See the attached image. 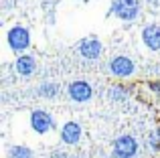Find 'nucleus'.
Here are the masks:
<instances>
[{"mask_svg":"<svg viewBox=\"0 0 160 158\" xmlns=\"http://www.w3.org/2000/svg\"><path fill=\"white\" fill-rule=\"evenodd\" d=\"M6 39H8V45H10L12 51H24L31 45V35H28V31L24 27H12L8 31Z\"/></svg>","mask_w":160,"mask_h":158,"instance_id":"3","label":"nucleus"},{"mask_svg":"<svg viewBox=\"0 0 160 158\" xmlns=\"http://www.w3.org/2000/svg\"><path fill=\"white\" fill-rule=\"evenodd\" d=\"M158 136H160V128H158Z\"/></svg>","mask_w":160,"mask_h":158,"instance_id":"15","label":"nucleus"},{"mask_svg":"<svg viewBox=\"0 0 160 158\" xmlns=\"http://www.w3.org/2000/svg\"><path fill=\"white\" fill-rule=\"evenodd\" d=\"M59 91V85H55V83H43V85L39 87V93L43 95V97H55Z\"/></svg>","mask_w":160,"mask_h":158,"instance_id":"12","label":"nucleus"},{"mask_svg":"<svg viewBox=\"0 0 160 158\" xmlns=\"http://www.w3.org/2000/svg\"><path fill=\"white\" fill-rule=\"evenodd\" d=\"M77 51L81 53V57H85V59H98V57L102 55V43H99V39L89 37V39H83L81 43L77 45Z\"/></svg>","mask_w":160,"mask_h":158,"instance_id":"8","label":"nucleus"},{"mask_svg":"<svg viewBox=\"0 0 160 158\" xmlns=\"http://www.w3.org/2000/svg\"><path fill=\"white\" fill-rule=\"evenodd\" d=\"M67 93H69V97L73 99V101H87V99H91V95H93V89H91V85L87 81H73L69 85V89H67Z\"/></svg>","mask_w":160,"mask_h":158,"instance_id":"5","label":"nucleus"},{"mask_svg":"<svg viewBox=\"0 0 160 158\" xmlns=\"http://www.w3.org/2000/svg\"><path fill=\"white\" fill-rule=\"evenodd\" d=\"M8 158H32V150L27 146H12L8 150Z\"/></svg>","mask_w":160,"mask_h":158,"instance_id":"11","label":"nucleus"},{"mask_svg":"<svg viewBox=\"0 0 160 158\" xmlns=\"http://www.w3.org/2000/svg\"><path fill=\"white\" fill-rule=\"evenodd\" d=\"M109 71L116 77H130L134 73V61L128 59V57H113L109 61Z\"/></svg>","mask_w":160,"mask_h":158,"instance_id":"6","label":"nucleus"},{"mask_svg":"<svg viewBox=\"0 0 160 158\" xmlns=\"http://www.w3.org/2000/svg\"><path fill=\"white\" fill-rule=\"evenodd\" d=\"M14 69H16V73H18V75H22V77L32 75V73H35V69H37L35 57H31V55L18 57V59H16V63H14Z\"/></svg>","mask_w":160,"mask_h":158,"instance_id":"10","label":"nucleus"},{"mask_svg":"<svg viewBox=\"0 0 160 158\" xmlns=\"http://www.w3.org/2000/svg\"><path fill=\"white\" fill-rule=\"evenodd\" d=\"M109 95L116 97V99H126L128 97V91H126L124 87H112V89H109Z\"/></svg>","mask_w":160,"mask_h":158,"instance_id":"13","label":"nucleus"},{"mask_svg":"<svg viewBox=\"0 0 160 158\" xmlns=\"http://www.w3.org/2000/svg\"><path fill=\"white\" fill-rule=\"evenodd\" d=\"M55 122H53V116L45 110H35L31 114V128L37 132V134H47L49 130H53Z\"/></svg>","mask_w":160,"mask_h":158,"instance_id":"4","label":"nucleus"},{"mask_svg":"<svg viewBox=\"0 0 160 158\" xmlns=\"http://www.w3.org/2000/svg\"><path fill=\"white\" fill-rule=\"evenodd\" d=\"M61 140L65 144H77L81 140V126L75 122H67L61 128Z\"/></svg>","mask_w":160,"mask_h":158,"instance_id":"9","label":"nucleus"},{"mask_svg":"<svg viewBox=\"0 0 160 158\" xmlns=\"http://www.w3.org/2000/svg\"><path fill=\"white\" fill-rule=\"evenodd\" d=\"M109 14L118 16L120 20H134L140 14V0H112Z\"/></svg>","mask_w":160,"mask_h":158,"instance_id":"1","label":"nucleus"},{"mask_svg":"<svg viewBox=\"0 0 160 158\" xmlns=\"http://www.w3.org/2000/svg\"><path fill=\"white\" fill-rule=\"evenodd\" d=\"M150 2H152V4H158V2H160V0H150Z\"/></svg>","mask_w":160,"mask_h":158,"instance_id":"14","label":"nucleus"},{"mask_svg":"<svg viewBox=\"0 0 160 158\" xmlns=\"http://www.w3.org/2000/svg\"><path fill=\"white\" fill-rule=\"evenodd\" d=\"M138 154V142L132 136H120L113 142V156L116 158H134Z\"/></svg>","mask_w":160,"mask_h":158,"instance_id":"2","label":"nucleus"},{"mask_svg":"<svg viewBox=\"0 0 160 158\" xmlns=\"http://www.w3.org/2000/svg\"><path fill=\"white\" fill-rule=\"evenodd\" d=\"M142 41L150 51H160V24H146L142 28Z\"/></svg>","mask_w":160,"mask_h":158,"instance_id":"7","label":"nucleus"}]
</instances>
